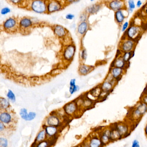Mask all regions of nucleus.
<instances>
[{"label":"nucleus","mask_w":147,"mask_h":147,"mask_svg":"<svg viewBox=\"0 0 147 147\" xmlns=\"http://www.w3.org/2000/svg\"><path fill=\"white\" fill-rule=\"evenodd\" d=\"M19 18L15 16L7 18L2 23L1 26L2 30L9 34L19 33Z\"/></svg>","instance_id":"obj_1"},{"label":"nucleus","mask_w":147,"mask_h":147,"mask_svg":"<svg viewBox=\"0 0 147 147\" xmlns=\"http://www.w3.org/2000/svg\"><path fill=\"white\" fill-rule=\"evenodd\" d=\"M33 20L29 17H23L19 18V33L25 35L31 32L34 26Z\"/></svg>","instance_id":"obj_2"},{"label":"nucleus","mask_w":147,"mask_h":147,"mask_svg":"<svg viewBox=\"0 0 147 147\" xmlns=\"http://www.w3.org/2000/svg\"><path fill=\"white\" fill-rule=\"evenodd\" d=\"M143 30L141 27L135 24H131L124 33L123 38H127L138 41L142 34Z\"/></svg>","instance_id":"obj_3"},{"label":"nucleus","mask_w":147,"mask_h":147,"mask_svg":"<svg viewBox=\"0 0 147 147\" xmlns=\"http://www.w3.org/2000/svg\"><path fill=\"white\" fill-rule=\"evenodd\" d=\"M43 124L45 125L56 126L62 129L65 123L63 118L58 113L53 112L46 117Z\"/></svg>","instance_id":"obj_4"},{"label":"nucleus","mask_w":147,"mask_h":147,"mask_svg":"<svg viewBox=\"0 0 147 147\" xmlns=\"http://www.w3.org/2000/svg\"><path fill=\"white\" fill-rule=\"evenodd\" d=\"M138 41L127 38H122L119 44V50L121 53L135 51Z\"/></svg>","instance_id":"obj_5"},{"label":"nucleus","mask_w":147,"mask_h":147,"mask_svg":"<svg viewBox=\"0 0 147 147\" xmlns=\"http://www.w3.org/2000/svg\"><path fill=\"white\" fill-rule=\"evenodd\" d=\"M81 110L77 102L72 101L66 104L63 107V111L66 116L73 117L77 115Z\"/></svg>","instance_id":"obj_6"},{"label":"nucleus","mask_w":147,"mask_h":147,"mask_svg":"<svg viewBox=\"0 0 147 147\" xmlns=\"http://www.w3.org/2000/svg\"><path fill=\"white\" fill-rule=\"evenodd\" d=\"M42 127L44 129L47 136V139L56 142L59 138L62 128L56 126L45 125L43 124Z\"/></svg>","instance_id":"obj_7"},{"label":"nucleus","mask_w":147,"mask_h":147,"mask_svg":"<svg viewBox=\"0 0 147 147\" xmlns=\"http://www.w3.org/2000/svg\"><path fill=\"white\" fill-rule=\"evenodd\" d=\"M46 13H53L61 11L63 5L58 0H46Z\"/></svg>","instance_id":"obj_8"},{"label":"nucleus","mask_w":147,"mask_h":147,"mask_svg":"<svg viewBox=\"0 0 147 147\" xmlns=\"http://www.w3.org/2000/svg\"><path fill=\"white\" fill-rule=\"evenodd\" d=\"M113 125L120 133L122 138L127 137L130 134L131 127L126 122H117Z\"/></svg>","instance_id":"obj_9"},{"label":"nucleus","mask_w":147,"mask_h":147,"mask_svg":"<svg viewBox=\"0 0 147 147\" xmlns=\"http://www.w3.org/2000/svg\"><path fill=\"white\" fill-rule=\"evenodd\" d=\"M75 53V46L73 44L68 45L63 50V59L67 62H71L73 60Z\"/></svg>","instance_id":"obj_10"},{"label":"nucleus","mask_w":147,"mask_h":147,"mask_svg":"<svg viewBox=\"0 0 147 147\" xmlns=\"http://www.w3.org/2000/svg\"><path fill=\"white\" fill-rule=\"evenodd\" d=\"M107 6L115 12L119 10L127 9L125 0H110L107 3Z\"/></svg>","instance_id":"obj_11"},{"label":"nucleus","mask_w":147,"mask_h":147,"mask_svg":"<svg viewBox=\"0 0 147 147\" xmlns=\"http://www.w3.org/2000/svg\"><path fill=\"white\" fill-rule=\"evenodd\" d=\"M117 83V82L109 75L108 77V80L104 81L100 87L102 93L107 94L109 93L113 90L114 87Z\"/></svg>","instance_id":"obj_12"},{"label":"nucleus","mask_w":147,"mask_h":147,"mask_svg":"<svg viewBox=\"0 0 147 147\" xmlns=\"http://www.w3.org/2000/svg\"><path fill=\"white\" fill-rule=\"evenodd\" d=\"M15 114L11 110L1 111L0 121L4 124H9L15 120Z\"/></svg>","instance_id":"obj_13"},{"label":"nucleus","mask_w":147,"mask_h":147,"mask_svg":"<svg viewBox=\"0 0 147 147\" xmlns=\"http://www.w3.org/2000/svg\"><path fill=\"white\" fill-rule=\"evenodd\" d=\"M87 138L89 147H104L105 146L97 133H92Z\"/></svg>","instance_id":"obj_14"},{"label":"nucleus","mask_w":147,"mask_h":147,"mask_svg":"<svg viewBox=\"0 0 147 147\" xmlns=\"http://www.w3.org/2000/svg\"><path fill=\"white\" fill-rule=\"evenodd\" d=\"M110 128L109 127L104 128L97 132L104 146L111 142L110 139Z\"/></svg>","instance_id":"obj_15"},{"label":"nucleus","mask_w":147,"mask_h":147,"mask_svg":"<svg viewBox=\"0 0 147 147\" xmlns=\"http://www.w3.org/2000/svg\"><path fill=\"white\" fill-rule=\"evenodd\" d=\"M126 70L119 68L111 67L109 75L117 81H119L126 73Z\"/></svg>","instance_id":"obj_16"},{"label":"nucleus","mask_w":147,"mask_h":147,"mask_svg":"<svg viewBox=\"0 0 147 147\" xmlns=\"http://www.w3.org/2000/svg\"><path fill=\"white\" fill-rule=\"evenodd\" d=\"M129 14L127 9L119 10L115 12V19L116 23L119 26H121Z\"/></svg>","instance_id":"obj_17"},{"label":"nucleus","mask_w":147,"mask_h":147,"mask_svg":"<svg viewBox=\"0 0 147 147\" xmlns=\"http://www.w3.org/2000/svg\"><path fill=\"white\" fill-rule=\"evenodd\" d=\"M130 63H127L123 60L121 54L119 55L118 56H117L116 58L111 63V67H115L127 70V68L130 67Z\"/></svg>","instance_id":"obj_18"},{"label":"nucleus","mask_w":147,"mask_h":147,"mask_svg":"<svg viewBox=\"0 0 147 147\" xmlns=\"http://www.w3.org/2000/svg\"><path fill=\"white\" fill-rule=\"evenodd\" d=\"M54 33L59 38H63L67 35V32L66 28L59 24L56 25L53 28Z\"/></svg>","instance_id":"obj_19"},{"label":"nucleus","mask_w":147,"mask_h":147,"mask_svg":"<svg viewBox=\"0 0 147 147\" xmlns=\"http://www.w3.org/2000/svg\"><path fill=\"white\" fill-rule=\"evenodd\" d=\"M11 106L10 101L7 98L0 95V111L11 110Z\"/></svg>","instance_id":"obj_20"},{"label":"nucleus","mask_w":147,"mask_h":147,"mask_svg":"<svg viewBox=\"0 0 147 147\" xmlns=\"http://www.w3.org/2000/svg\"><path fill=\"white\" fill-rule=\"evenodd\" d=\"M109 127L110 128V139L111 142L118 141L122 138L113 125H112Z\"/></svg>","instance_id":"obj_21"},{"label":"nucleus","mask_w":147,"mask_h":147,"mask_svg":"<svg viewBox=\"0 0 147 147\" xmlns=\"http://www.w3.org/2000/svg\"><path fill=\"white\" fill-rule=\"evenodd\" d=\"M89 24L87 21L81 22L77 27V32L81 35L86 34L89 29Z\"/></svg>","instance_id":"obj_22"},{"label":"nucleus","mask_w":147,"mask_h":147,"mask_svg":"<svg viewBox=\"0 0 147 147\" xmlns=\"http://www.w3.org/2000/svg\"><path fill=\"white\" fill-rule=\"evenodd\" d=\"M93 67L84 64L80 65L78 68V72L81 75H86L93 70Z\"/></svg>","instance_id":"obj_23"},{"label":"nucleus","mask_w":147,"mask_h":147,"mask_svg":"<svg viewBox=\"0 0 147 147\" xmlns=\"http://www.w3.org/2000/svg\"><path fill=\"white\" fill-rule=\"evenodd\" d=\"M47 139V136L44 129L43 127L39 131L36 135V137L34 140V143L35 144L38 143L40 142H42L44 140Z\"/></svg>","instance_id":"obj_24"},{"label":"nucleus","mask_w":147,"mask_h":147,"mask_svg":"<svg viewBox=\"0 0 147 147\" xmlns=\"http://www.w3.org/2000/svg\"><path fill=\"white\" fill-rule=\"evenodd\" d=\"M102 7V5L99 3L93 4L88 7L86 10V13L88 14H94L97 13L100 11Z\"/></svg>","instance_id":"obj_25"},{"label":"nucleus","mask_w":147,"mask_h":147,"mask_svg":"<svg viewBox=\"0 0 147 147\" xmlns=\"http://www.w3.org/2000/svg\"><path fill=\"white\" fill-rule=\"evenodd\" d=\"M56 142L47 139L38 143L35 144L36 147H51Z\"/></svg>","instance_id":"obj_26"},{"label":"nucleus","mask_w":147,"mask_h":147,"mask_svg":"<svg viewBox=\"0 0 147 147\" xmlns=\"http://www.w3.org/2000/svg\"><path fill=\"white\" fill-rule=\"evenodd\" d=\"M134 55L135 51L121 53V56L125 62L127 63H130V60L132 57H134Z\"/></svg>","instance_id":"obj_27"},{"label":"nucleus","mask_w":147,"mask_h":147,"mask_svg":"<svg viewBox=\"0 0 147 147\" xmlns=\"http://www.w3.org/2000/svg\"><path fill=\"white\" fill-rule=\"evenodd\" d=\"M7 1L11 5L19 7L20 8H23L26 0H7Z\"/></svg>","instance_id":"obj_28"},{"label":"nucleus","mask_w":147,"mask_h":147,"mask_svg":"<svg viewBox=\"0 0 147 147\" xmlns=\"http://www.w3.org/2000/svg\"><path fill=\"white\" fill-rule=\"evenodd\" d=\"M128 7H127V11L129 14L132 13L133 12V10L136 8V5L134 0H128L127 1Z\"/></svg>","instance_id":"obj_29"},{"label":"nucleus","mask_w":147,"mask_h":147,"mask_svg":"<svg viewBox=\"0 0 147 147\" xmlns=\"http://www.w3.org/2000/svg\"><path fill=\"white\" fill-rule=\"evenodd\" d=\"M7 99L11 102H15L16 101V98L15 96V94L11 89H9L7 94Z\"/></svg>","instance_id":"obj_30"},{"label":"nucleus","mask_w":147,"mask_h":147,"mask_svg":"<svg viewBox=\"0 0 147 147\" xmlns=\"http://www.w3.org/2000/svg\"><path fill=\"white\" fill-rule=\"evenodd\" d=\"M19 114H20L21 118H22L23 120L26 121L28 114L27 109H26V108H23V109H21L20 110Z\"/></svg>","instance_id":"obj_31"},{"label":"nucleus","mask_w":147,"mask_h":147,"mask_svg":"<svg viewBox=\"0 0 147 147\" xmlns=\"http://www.w3.org/2000/svg\"><path fill=\"white\" fill-rule=\"evenodd\" d=\"M80 87L78 85L76 84L73 86H71L69 87V92L70 94L73 95L76 92H78L80 90Z\"/></svg>","instance_id":"obj_32"},{"label":"nucleus","mask_w":147,"mask_h":147,"mask_svg":"<svg viewBox=\"0 0 147 147\" xmlns=\"http://www.w3.org/2000/svg\"><path fill=\"white\" fill-rule=\"evenodd\" d=\"M80 57L81 60L85 61L87 58V52L86 49H83L80 53Z\"/></svg>","instance_id":"obj_33"},{"label":"nucleus","mask_w":147,"mask_h":147,"mask_svg":"<svg viewBox=\"0 0 147 147\" xmlns=\"http://www.w3.org/2000/svg\"><path fill=\"white\" fill-rule=\"evenodd\" d=\"M8 141L6 138L4 137H0V147H7Z\"/></svg>","instance_id":"obj_34"},{"label":"nucleus","mask_w":147,"mask_h":147,"mask_svg":"<svg viewBox=\"0 0 147 147\" xmlns=\"http://www.w3.org/2000/svg\"><path fill=\"white\" fill-rule=\"evenodd\" d=\"M11 12V8H9L8 7H4L2 8V9L0 11V13L2 15L5 16V15H7V14L10 13Z\"/></svg>","instance_id":"obj_35"},{"label":"nucleus","mask_w":147,"mask_h":147,"mask_svg":"<svg viewBox=\"0 0 147 147\" xmlns=\"http://www.w3.org/2000/svg\"><path fill=\"white\" fill-rule=\"evenodd\" d=\"M37 114L34 111H30L28 113L26 121H32L36 118Z\"/></svg>","instance_id":"obj_36"},{"label":"nucleus","mask_w":147,"mask_h":147,"mask_svg":"<svg viewBox=\"0 0 147 147\" xmlns=\"http://www.w3.org/2000/svg\"><path fill=\"white\" fill-rule=\"evenodd\" d=\"M129 26H130V23L128 21H126L124 23H123V24H122L121 29V32L124 33L128 29Z\"/></svg>","instance_id":"obj_37"},{"label":"nucleus","mask_w":147,"mask_h":147,"mask_svg":"<svg viewBox=\"0 0 147 147\" xmlns=\"http://www.w3.org/2000/svg\"><path fill=\"white\" fill-rule=\"evenodd\" d=\"M140 101L147 105V95L142 93L140 97Z\"/></svg>","instance_id":"obj_38"},{"label":"nucleus","mask_w":147,"mask_h":147,"mask_svg":"<svg viewBox=\"0 0 147 147\" xmlns=\"http://www.w3.org/2000/svg\"><path fill=\"white\" fill-rule=\"evenodd\" d=\"M87 13H82L80 15V20L81 22H84V21H87Z\"/></svg>","instance_id":"obj_39"},{"label":"nucleus","mask_w":147,"mask_h":147,"mask_svg":"<svg viewBox=\"0 0 147 147\" xmlns=\"http://www.w3.org/2000/svg\"><path fill=\"white\" fill-rule=\"evenodd\" d=\"M131 147H141L138 140L136 139H134L132 142Z\"/></svg>","instance_id":"obj_40"},{"label":"nucleus","mask_w":147,"mask_h":147,"mask_svg":"<svg viewBox=\"0 0 147 147\" xmlns=\"http://www.w3.org/2000/svg\"><path fill=\"white\" fill-rule=\"evenodd\" d=\"M82 147H89V144L87 138L84 139L81 142L80 144Z\"/></svg>","instance_id":"obj_41"},{"label":"nucleus","mask_w":147,"mask_h":147,"mask_svg":"<svg viewBox=\"0 0 147 147\" xmlns=\"http://www.w3.org/2000/svg\"><path fill=\"white\" fill-rule=\"evenodd\" d=\"M75 16L74 15V14H72V13H68V14H66V17H65V18H66V19H67V20H71L73 19H74L75 18Z\"/></svg>","instance_id":"obj_42"},{"label":"nucleus","mask_w":147,"mask_h":147,"mask_svg":"<svg viewBox=\"0 0 147 147\" xmlns=\"http://www.w3.org/2000/svg\"><path fill=\"white\" fill-rule=\"evenodd\" d=\"M142 12L144 14V16L147 17V2L142 8Z\"/></svg>","instance_id":"obj_43"},{"label":"nucleus","mask_w":147,"mask_h":147,"mask_svg":"<svg viewBox=\"0 0 147 147\" xmlns=\"http://www.w3.org/2000/svg\"><path fill=\"white\" fill-rule=\"evenodd\" d=\"M76 80L75 78H73L70 80L69 85L70 86H73V85H76Z\"/></svg>","instance_id":"obj_44"},{"label":"nucleus","mask_w":147,"mask_h":147,"mask_svg":"<svg viewBox=\"0 0 147 147\" xmlns=\"http://www.w3.org/2000/svg\"><path fill=\"white\" fill-rule=\"evenodd\" d=\"M5 128V124L0 121V132L4 130Z\"/></svg>","instance_id":"obj_45"},{"label":"nucleus","mask_w":147,"mask_h":147,"mask_svg":"<svg viewBox=\"0 0 147 147\" xmlns=\"http://www.w3.org/2000/svg\"><path fill=\"white\" fill-rule=\"evenodd\" d=\"M136 5L137 7H138V8H140V7H141L142 6V2L141 0H138V1H137L136 4Z\"/></svg>","instance_id":"obj_46"},{"label":"nucleus","mask_w":147,"mask_h":147,"mask_svg":"<svg viewBox=\"0 0 147 147\" xmlns=\"http://www.w3.org/2000/svg\"><path fill=\"white\" fill-rule=\"evenodd\" d=\"M80 0H67V2L69 4L76 3L79 1Z\"/></svg>","instance_id":"obj_47"},{"label":"nucleus","mask_w":147,"mask_h":147,"mask_svg":"<svg viewBox=\"0 0 147 147\" xmlns=\"http://www.w3.org/2000/svg\"><path fill=\"white\" fill-rule=\"evenodd\" d=\"M144 132L145 136L147 137V123L145 125L144 128Z\"/></svg>","instance_id":"obj_48"},{"label":"nucleus","mask_w":147,"mask_h":147,"mask_svg":"<svg viewBox=\"0 0 147 147\" xmlns=\"http://www.w3.org/2000/svg\"><path fill=\"white\" fill-rule=\"evenodd\" d=\"M142 93H143L146 94V95H147V85H146L145 88L144 89L143 92Z\"/></svg>","instance_id":"obj_49"},{"label":"nucleus","mask_w":147,"mask_h":147,"mask_svg":"<svg viewBox=\"0 0 147 147\" xmlns=\"http://www.w3.org/2000/svg\"><path fill=\"white\" fill-rule=\"evenodd\" d=\"M31 147H35V144L34 143H33L32 144V146Z\"/></svg>","instance_id":"obj_50"},{"label":"nucleus","mask_w":147,"mask_h":147,"mask_svg":"<svg viewBox=\"0 0 147 147\" xmlns=\"http://www.w3.org/2000/svg\"><path fill=\"white\" fill-rule=\"evenodd\" d=\"M75 147H82L81 146V144H79V145H77V146H76Z\"/></svg>","instance_id":"obj_51"},{"label":"nucleus","mask_w":147,"mask_h":147,"mask_svg":"<svg viewBox=\"0 0 147 147\" xmlns=\"http://www.w3.org/2000/svg\"><path fill=\"white\" fill-rule=\"evenodd\" d=\"M95 1V0H90V1H91V2H93V1Z\"/></svg>","instance_id":"obj_52"}]
</instances>
